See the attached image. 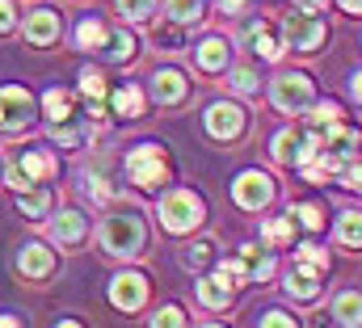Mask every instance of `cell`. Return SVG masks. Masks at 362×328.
<instances>
[{"label": "cell", "instance_id": "5b68a950", "mask_svg": "<svg viewBox=\"0 0 362 328\" xmlns=\"http://www.w3.org/2000/svg\"><path fill=\"white\" fill-rule=\"evenodd\" d=\"M30 110H34V101L25 88H17V84L0 88V131H21L30 122Z\"/></svg>", "mask_w": 362, "mask_h": 328}, {"label": "cell", "instance_id": "f1b7e54d", "mask_svg": "<svg viewBox=\"0 0 362 328\" xmlns=\"http://www.w3.org/2000/svg\"><path fill=\"white\" fill-rule=\"evenodd\" d=\"M291 215H295V219H299V223H303V228H312V232H316V228H320V223H325V215H320V211H316V206H312V202H299V206H295V211H291Z\"/></svg>", "mask_w": 362, "mask_h": 328}, {"label": "cell", "instance_id": "ab89813d", "mask_svg": "<svg viewBox=\"0 0 362 328\" xmlns=\"http://www.w3.org/2000/svg\"><path fill=\"white\" fill-rule=\"evenodd\" d=\"M156 324H185V316L169 308V312H160V316H156Z\"/></svg>", "mask_w": 362, "mask_h": 328}, {"label": "cell", "instance_id": "7402d4cb", "mask_svg": "<svg viewBox=\"0 0 362 328\" xmlns=\"http://www.w3.org/2000/svg\"><path fill=\"white\" fill-rule=\"evenodd\" d=\"M245 38H249V47H253V51H262L266 59H274V55H278V42L270 38V30H266L262 21H253V25L245 30Z\"/></svg>", "mask_w": 362, "mask_h": 328}, {"label": "cell", "instance_id": "8d00e7d4", "mask_svg": "<svg viewBox=\"0 0 362 328\" xmlns=\"http://www.w3.org/2000/svg\"><path fill=\"white\" fill-rule=\"evenodd\" d=\"M51 139H55V144H64V148H72V144H76V131H72V127H55V131H51Z\"/></svg>", "mask_w": 362, "mask_h": 328}, {"label": "cell", "instance_id": "1f68e13d", "mask_svg": "<svg viewBox=\"0 0 362 328\" xmlns=\"http://www.w3.org/2000/svg\"><path fill=\"white\" fill-rule=\"evenodd\" d=\"M299 261H308V265H316V269H325V265H329L325 248H316V245H303V248H299Z\"/></svg>", "mask_w": 362, "mask_h": 328}, {"label": "cell", "instance_id": "ee69618b", "mask_svg": "<svg viewBox=\"0 0 362 328\" xmlns=\"http://www.w3.org/2000/svg\"><path fill=\"white\" fill-rule=\"evenodd\" d=\"M354 97L362 101V76H354Z\"/></svg>", "mask_w": 362, "mask_h": 328}, {"label": "cell", "instance_id": "83f0119b", "mask_svg": "<svg viewBox=\"0 0 362 328\" xmlns=\"http://www.w3.org/2000/svg\"><path fill=\"white\" fill-rule=\"evenodd\" d=\"M202 13V0H169V17H177V21H194Z\"/></svg>", "mask_w": 362, "mask_h": 328}, {"label": "cell", "instance_id": "52a82bcc", "mask_svg": "<svg viewBox=\"0 0 362 328\" xmlns=\"http://www.w3.org/2000/svg\"><path fill=\"white\" fill-rule=\"evenodd\" d=\"M110 299H114V308L135 312V308H144V299H148V282L127 269V274H118V278L110 282Z\"/></svg>", "mask_w": 362, "mask_h": 328}, {"label": "cell", "instance_id": "603a6c76", "mask_svg": "<svg viewBox=\"0 0 362 328\" xmlns=\"http://www.w3.org/2000/svg\"><path fill=\"white\" fill-rule=\"evenodd\" d=\"M105 38H110V34H105V25H101L97 17H85V21L76 25V42H81V47H105Z\"/></svg>", "mask_w": 362, "mask_h": 328}, {"label": "cell", "instance_id": "d6a6232c", "mask_svg": "<svg viewBox=\"0 0 362 328\" xmlns=\"http://www.w3.org/2000/svg\"><path fill=\"white\" fill-rule=\"evenodd\" d=\"M206 261H211V245L185 248V265H194V269H198V265H206Z\"/></svg>", "mask_w": 362, "mask_h": 328}, {"label": "cell", "instance_id": "7bdbcfd3", "mask_svg": "<svg viewBox=\"0 0 362 328\" xmlns=\"http://www.w3.org/2000/svg\"><path fill=\"white\" fill-rule=\"evenodd\" d=\"M341 4H346L350 13H362V0H341Z\"/></svg>", "mask_w": 362, "mask_h": 328}, {"label": "cell", "instance_id": "6da1fadb", "mask_svg": "<svg viewBox=\"0 0 362 328\" xmlns=\"http://www.w3.org/2000/svg\"><path fill=\"white\" fill-rule=\"evenodd\" d=\"M127 172H131L135 185L152 189V185H160V181L169 177V156H165L156 144H144V148H135V152L127 156Z\"/></svg>", "mask_w": 362, "mask_h": 328}, {"label": "cell", "instance_id": "5bb4252c", "mask_svg": "<svg viewBox=\"0 0 362 328\" xmlns=\"http://www.w3.org/2000/svg\"><path fill=\"white\" fill-rule=\"evenodd\" d=\"M55 34H59V17H55V13H34V17L25 21V38L38 42V47H47Z\"/></svg>", "mask_w": 362, "mask_h": 328}, {"label": "cell", "instance_id": "9c48e42d", "mask_svg": "<svg viewBox=\"0 0 362 328\" xmlns=\"http://www.w3.org/2000/svg\"><path fill=\"white\" fill-rule=\"evenodd\" d=\"M240 127H245V114H240V105H211V114H206V131L211 135H219V139H232V135H240Z\"/></svg>", "mask_w": 362, "mask_h": 328}, {"label": "cell", "instance_id": "4dcf8cb0", "mask_svg": "<svg viewBox=\"0 0 362 328\" xmlns=\"http://www.w3.org/2000/svg\"><path fill=\"white\" fill-rule=\"evenodd\" d=\"M152 4H156V0H118V8H122V13H127L131 21L148 17V13H152Z\"/></svg>", "mask_w": 362, "mask_h": 328}, {"label": "cell", "instance_id": "8992f818", "mask_svg": "<svg viewBox=\"0 0 362 328\" xmlns=\"http://www.w3.org/2000/svg\"><path fill=\"white\" fill-rule=\"evenodd\" d=\"M320 38H325L320 13H308V8H299V13H291V17H286V42H291V47H303V51H312Z\"/></svg>", "mask_w": 362, "mask_h": 328}, {"label": "cell", "instance_id": "3957f363", "mask_svg": "<svg viewBox=\"0 0 362 328\" xmlns=\"http://www.w3.org/2000/svg\"><path fill=\"white\" fill-rule=\"evenodd\" d=\"M198 219H202V202H198L194 194H185V189L169 194V198L160 202V223H165L169 232H189Z\"/></svg>", "mask_w": 362, "mask_h": 328}, {"label": "cell", "instance_id": "7c38bea8", "mask_svg": "<svg viewBox=\"0 0 362 328\" xmlns=\"http://www.w3.org/2000/svg\"><path fill=\"white\" fill-rule=\"evenodd\" d=\"M51 236L64 240V245H76V240L85 236V215H81V211H64V215H55Z\"/></svg>", "mask_w": 362, "mask_h": 328}, {"label": "cell", "instance_id": "4fadbf2b", "mask_svg": "<svg viewBox=\"0 0 362 328\" xmlns=\"http://www.w3.org/2000/svg\"><path fill=\"white\" fill-rule=\"evenodd\" d=\"M152 93H156V101H165V105L181 101V97H185V81H181V72H173V68L156 72V81H152Z\"/></svg>", "mask_w": 362, "mask_h": 328}, {"label": "cell", "instance_id": "30bf717a", "mask_svg": "<svg viewBox=\"0 0 362 328\" xmlns=\"http://www.w3.org/2000/svg\"><path fill=\"white\" fill-rule=\"evenodd\" d=\"M42 172H51V160L42 156V152H25L21 160L8 168V185H17V189H25L34 177H42Z\"/></svg>", "mask_w": 362, "mask_h": 328}, {"label": "cell", "instance_id": "277c9868", "mask_svg": "<svg viewBox=\"0 0 362 328\" xmlns=\"http://www.w3.org/2000/svg\"><path fill=\"white\" fill-rule=\"evenodd\" d=\"M274 105L278 110H286V114H299V110H308V101H312V81L308 76H299V72H286V76H278L270 88Z\"/></svg>", "mask_w": 362, "mask_h": 328}, {"label": "cell", "instance_id": "60d3db41", "mask_svg": "<svg viewBox=\"0 0 362 328\" xmlns=\"http://www.w3.org/2000/svg\"><path fill=\"white\" fill-rule=\"evenodd\" d=\"M299 4H303L308 13H320V8H325V0H299Z\"/></svg>", "mask_w": 362, "mask_h": 328}, {"label": "cell", "instance_id": "f546056e", "mask_svg": "<svg viewBox=\"0 0 362 328\" xmlns=\"http://www.w3.org/2000/svg\"><path fill=\"white\" fill-rule=\"evenodd\" d=\"M81 93L97 101V97L105 93V81H101V72H93V68H85V72H81Z\"/></svg>", "mask_w": 362, "mask_h": 328}, {"label": "cell", "instance_id": "e575fe53", "mask_svg": "<svg viewBox=\"0 0 362 328\" xmlns=\"http://www.w3.org/2000/svg\"><path fill=\"white\" fill-rule=\"evenodd\" d=\"M232 84H236V88H245V93H249V88H257V76H253V72H249V68H236V72H232Z\"/></svg>", "mask_w": 362, "mask_h": 328}, {"label": "cell", "instance_id": "d6986e66", "mask_svg": "<svg viewBox=\"0 0 362 328\" xmlns=\"http://www.w3.org/2000/svg\"><path fill=\"white\" fill-rule=\"evenodd\" d=\"M337 240H341V245H350V248L362 245V215H358V211H346V215L337 219Z\"/></svg>", "mask_w": 362, "mask_h": 328}, {"label": "cell", "instance_id": "2e32d148", "mask_svg": "<svg viewBox=\"0 0 362 328\" xmlns=\"http://www.w3.org/2000/svg\"><path fill=\"white\" fill-rule=\"evenodd\" d=\"M286 291H291L295 299H312V295L320 291V278H316V265H312V269H303V265H295V274L286 278Z\"/></svg>", "mask_w": 362, "mask_h": 328}, {"label": "cell", "instance_id": "44dd1931", "mask_svg": "<svg viewBox=\"0 0 362 328\" xmlns=\"http://www.w3.org/2000/svg\"><path fill=\"white\" fill-rule=\"evenodd\" d=\"M198 299L219 312V308H228V286H223L219 278H202V282H198Z\"/></svg>", "mask_w": 362, "mask_h": 328}, {"label": "cell", "instance_id": "74e56055", "mask_svg": "<svg viewBox=\"0 0 362 328\" xmlns=\"http://www.w3.org/2000/svg\"><path fill=\"white\" fill-rule=\"evenodd\" d=\"M13 25V0H0V30Z\"/></svg>", "mask_w": 362, "mask_h": 328}, {"label": "cell", "instance_id": "484cf974", "mask_svg": "<svg viewBox=\"0 0 362 328\" xmlns=\"http://www.w3.org/2000/svg\"><path fill=\"white\" fill-rule=\"evenodd\" d=\"M47 206H51V194H47V189H34V194L21 198V215H30V219H38Z\"/></svg>", "mask_w": 362, "mask_h": 328}, {"label": "cell", "instance_id": "836d02e7", "mask_svg": "<svg viewBox=\"0 0 362 328\" xmlns=\"http://www.w3.org/2000/svg\"><path fill=\"white\" fill-rule=\"evenodd\" d=\"M81 185H85V194H89V198H110V185H105V181H97V177H85Z\"/></svg>", "mask_w": 362, "mask_h": 328}, {"label": "cell", "instance_id": "ffe728a7", "mask_svg": "<svg viewBox=\"0 0 362 328\" xmlns=\"http://www.w3.org/2000/svg\"><path fill=\"white\" fill-rule=\"evenodd\" d=\"M114 110H118V114H127V118H135V114H144V93H139L135 84H127V88H118V93H114Z\"/></svg>", "mask_w": 362, "mask_h": 328}, {"label": "cell", "instance_id": "ba28073f", "mask_svg": "<svg viewBox=\"0 0 362 328\" xmlns=\"http://www.w3.org/2000/svg\"><path fill=\"white\" fill-rule=\"evenodd\" d=\"M232 194H236V202L245 211H257V206L270 202V181H266V172H240L236 185H232Z\"/></svg>", "mask_w": 362, "mask_h": 328}, {"label": "cell", "instance_id": "b9f144b4", "mask_svg": "<svg viewBox=\"0 0 362 328\" xmlns=\"http://www.w3.org/2000/svg\"><path fill=\"white\" fill-rule=\"evenodd\" d=\"M245 8V0H223V13H240Z\"/></svg>", "mask_w": 362, "mask_h": 328}, {"label": "cell", "instance_id": "4316f807", "mask_svg": "<svg viewBox=\"0 0 362 328\" xmlns=\"http://www.w3.org/2000/svg\"><path fill=\"white\" fill-rule=\"evenodd\" d=\"M135 51V38L131 34H110V42H105V55L110 59H127Z\"/></svg>", "mask_w": 362, "mask_h": 328}, {"label": "cell", "instance_id": "e0dca14e", "mask_svg": "<svg viewBox=\"0 0 362 328\" xmlns=\"http://www.w3.org/2000/svg\"><path fill=\"white\" fill-rule=\"evenodd\" d=\"M198 64H202L206 72H219V68L228 64V42H223V38H206V42L198 47Z\"/></svg>", "mask_w": 362, "mask_h": 328}, {"label": "cell", "instance_id": "ac0fdd59", "mask_svg": "<svg viewBox=\"0 0 362 328\" xmlns=\"http://www.w3.org/2000/svg\"><path fill=\"white\" fill-rule=\"evenodd\" d=\"M333 316H337L341 324H362V295H354V291L337 295V303H333Z\"/></svg>", "mask_w": 362, "mask_h": 328}, {"label": "cell", "instance_id": "d4e9b609", "mask_svg": "<svg viewBox=\"0 0 362 328\" xmlns=\"http://www.w3.org/2000/svg\"><path fill=\"white\" fill-rule=\"evenodd\" d=\"M42 105H47V114H51V118H55V122H59V118H68V114H72V97H68V93H64V88H51V93H47V97H42Z\"/></svg>", "mask_w": 362, "mask_h": 328}, {"label": "cell", "instance_id": "cb8c5ba5", "mask_svg": "<svg viewBox=\"0 0 362 328\" xmlns=\"http://www.w3.org/2000/svg\"><path fill=\"white\" fill-rule=\"evenodd\" d=\"M299 144H303V139H299L295 131H282V135L274 139V156L286 160V164H299Z\"/></svg>", "mask_w": 362, "mask_h": 328}, {"label": "cell", "instance_id": "7a4b0ae2", "mask_svg": "<svg viewBox=\"0 0 362 328\" xmlns=\"http://www.w3.org/2000/svg\"><path fill=\"white\" fill-rule=\"evenodd\" d=\"M101 245L110 248V252H118V257L139 252V245H144V223L135 215H110L101 223Z\"/></svg>", "mask_w": 362, "mask_h": 328}, {"label": "cell", "instance_id": "9a60e30c", "mask_svg": "<svg viewBox=\"0 0 362 328\" xmlns=\"http://www.w3.org/2000/svg\"><path fill=\"white\" fill-rule=\"evenodd\" d=\"M17 265H21V274H30V278H47V274H51V252L42 245H30V248H21Z\"/></svg>", "mask_w": 362, "mask_h": 328}, {"label": "cell", "instance_id": "f35d334b", "mask_svg": "<svg viewBox=\"0 0 362 328\" xmlns=\"http://www.w3.org/2000/svg\"><path fill=\"white\" fill-rule=\"evenodd\" d=\"M346 185H354L362 194V164H350V172H346Z\"/></svg>", "mask_w": 362, "mask_h": 328}, {"label": "cell", "instance_id": "8fae6325", "mask_svg": "<svg viewBox=\"0 0 362 328\" xmlns=\"http://www.w3.org/2000/svg\"><path fill=\"white\" fill-rule=\"evenodd\" d=\"M236 261H240L245 278H257V282H266V278L274 274V257H270V252H266L262 245H245Z\"/></svg>", "mask_w": 362, "mask_h": 328}, {"label": "cell", "instance_id": "d590c367", "mask_svg": "<svg viewBox=\"0 0 362 328\" xmlns=\"http://www.w3.org/2000/svg\"><path fill=\"white\" fill-rule=\"evenodd\" d=\"M266 232H270L274 240H291V236H295V232H291V219H278V223H270Z\"/></svg>", "mask_w": 362, "mask_h": 328}]
</instances>
